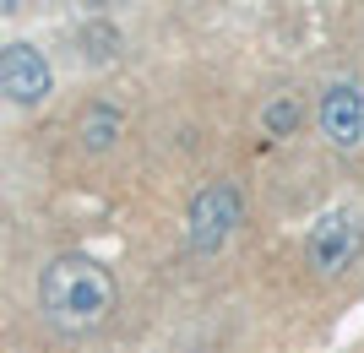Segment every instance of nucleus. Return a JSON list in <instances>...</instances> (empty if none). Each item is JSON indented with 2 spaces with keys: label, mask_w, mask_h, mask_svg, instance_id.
<instances>
[{
  "label": "nucleus",
  "mask_w": 364,
  "mask_h": 353,
  "mask_svg": "<svg viewBox=\"0 0 364 353\" xmlns=\"http://www.w3.org/2000/svg\"><path fill=\"white\" fill-rule=\"evenodd\" d=\"M38 305L55 326L65 332H87L114 310V277L92 256H55L38 277Z\"/></svg>",
  "instance_id": "nucleus-1"
},
{
  "label": "nucleus",
  "mask_w": 364,
  "mask_h": 353,
  "mask_svg": "<svg viewBox=\"0 0 364 353\" xmlns=\"http://www.w3.org/2000/svg\"><path fill=\"white\" fill-rule=\"evenodd\" d=\"M240 223H245V190L234 180H218L191 201V212H185V239H191V250L213 256Z\"/></svg>",
  "instance_id": "nucleus-2"
},
{
  "label": "nucleus",
  "mask_w": 364,
  "mask_h": 353,
  "mask_svg": "<svg viewBox=\"0 0 364 353\" xmlns=\"http://www.w3.org/2000/svg\"><path fill=\"white\" fill-rule=\"evenodd\" d=\"M321 136L332 141V147H359L364 141V92L353 82H332V87L321 92Z\"/></svg>",
  "instance_id": "nucleus-3"
},
{
  "label": "nucleus",
  "mask_w": 364,
  "mask_h": 353,
  "mask_svg": "<svg viewBox=\"0 0 364 353\" xmlns=\"http://www.w3.org/2000/svg\"><path fill=\"white\" fill-rule=\"evenodd\" d=\"M0 92L11 104H38L49 92V60L33 44H6L0 49Z\"/></svg>",
  "instance_id": "nucleus-4"
},
{
  "label": "nucleus",
  "mask_w": 364,
  "mask_h": 353,
  "mask_svg": "<svg viewBox=\"0 0 364 353\" xmlns=\"http://www.w3.org/2000/svg\"><path fill=\"white\" fill-rule=\"evenodd\" d=\"M353 256H359V229H353L348 212H332L310 234V266H316V272L332 277V272H343V266H353Z\"/></svg>",
  "instance_id": "nucleus-5"
},
{
  "label": "nucleus",
  "mask_w": 364,
  "mask_h": 353,
  "mask_svg": "<svg viewBox=\"0 0 364 353\" xmlns=\"http://www.w3.org/2000/svg\"><path fill=\"white\" fill-rule=\"evenodd\" d=\"M120 109H109V104H92L87 114H82V147L87 153H109L114 147V136H120Z\"/></svg>",
  "instance_id": "nucleus-6"
},
{
  "label": "nucleus",
  "mask_w": 364,
  "mask_h": 353,
  "mask_svg": "<svg viewBox=\"0 0 364 353\" xmlns=\"http://www.w3.org/2000/svg\"><path fill=\"white\" fill-rule=\"evenodd\" d=\"M299 120H304V109H299V98H294V92L272 98V104H267V114H261L267 136H294V131H299Z\"/></svg>",
  "instance_id": "nucleus-7"
},
{
  "label": "nucleus",
  "mask_w": 364,
  "mask_h": 353,
  "mask_svg": "<svg viewBox=\"0 0 364 353\" xmlns=\"http://www.w3.org/2000/svg\"><path fill=\"white\" fill-rule=\"evenodd\" d=\"M114 49H120V33L114 28H87V55L92 60H109Z\"/></svg>",
  "instance_id": "nucleus-8"
}]
</instances>
